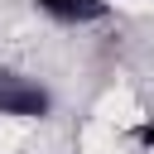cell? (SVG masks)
I'll list each match as a JSON object with an SVG mask.
<instances>
[{
  "mask_svg": "<svg viewBox=\"0 0 154 154\" xmlns=\"http://www.w3.org/2000/svg\"><path fill=\"white\" fill-rule=\"evenodd\" d=\"M0 116L10 120H48L53 116V91L14 67H0Z\"/></svg>",
  "mask_w": 154,
  "mask_h": 154,
  "instance_id": "obj_1",
  "label": "cell"
},
{
  "mask_svg": "<svg viewBox=\"0 0 154 154\" xmlns=\"http://www.w3.org/2000/svg\"><path fill=\"white\" fill-rule=\"evenodd\" d=\"M38 10L53 24H96L111 10V0H38Z\"/></svg>",
  "mask_w": 154,
  "mask_h": 154,
  "instance_id": "obj_2",
  "label": "cell"
},
{
  "mask_svg": "<svg viewBox=\"0 0 154 154\" xmlns=\"http://www.w3.org/2000/svg\"><path fill=\"white\" fill-rule=\"evenodd\" d=\"M135 140H140V149H154V120H144V125H140V135H135Z\"/></svg>",
  "mask_w": 154,
  "mask_h": 154,
  "instance_id": "obj_3",
  "label": "cell"
}]
</instances>
